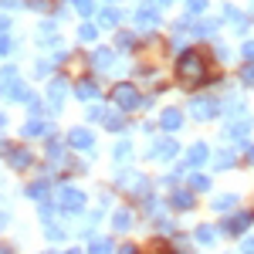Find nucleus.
Masks as SVG:
<instances>
[{
    "label": "nucleus",
    "instance_id": "bb28decb",
    "mask_svg": "<svg viewBox=\"0 0 254 254\" xmlns=\"http://www.w3.org/2000/svg\"><path fill=\"white\" fill-rule=\"evenodd\" d=\"M129 156H132V142H129V139H122V142L116 146V159H119V163H126Z\"/></svg>",
    "mask_w": 254,
    "mask_h": 254
},
{
    "label": "nucleus",
    "instance_id": "a878e982",
    "mask_svg": "<svg viewBox=\"0 0 254 254\" xmlns=\"http://www.w3.org/2000/svg\"><path fill=\"white\" fill-rule=\"evenodd\" d=\"M116 48H119V51H126V48H136V34H132V31H119Z\"/></svg>",
    "mask_w": 254,
    "mask_h": 254
},
{
    "label": "nucleus",
    "instance_id": "c03bdc74",
    "mask_svg": "<svg viewBox=\"0 0 254 254\" xmlns=\"http://www.w3.org/2000/svg\"><path fill=\"white\" fill-rule=\"evenodd\" d=\"M241 251H244V254H254V237H248V241L241 244Z\"/></svg>",
    "mask_w": 254,
    "mask_h": 254
},
{
    "label": "nucleus",
    "instance_id": "4be33fe9",
    "mask_svg": "<svg viewBox=\"0 0 254 254\" xmlns=\"http://www.w3.org/2000/svg\"><path fill=\"white\" fill-rule=\"evenodd\" d=\"M214 163H217V170H227V166H234V163H237V153H234V149H220Z\"/></svg>",
    "mask_w": 254,
    "mask_h": 254
},
{
    "label": "nucleus",
    "instance_id": "37998d69",
    "mask_svg": "<svg viewBox=\"0 0 254 254\" xmlns=\"http://www.w3.org/2000/svg\"><path fill=\"white\" fill-rule=\"evenodd\" d=\"M241 55H244V58H254V41H244V48H241Z\"/></svg>",
    "mask_w": 254,
    "mask_h": 254
},
{
    "label": "nucleus",
    "instance_id": "473e14b6",
    "mask_svg": "<svg viewBox=\"0 0 254 254\" xmlns=\"http://www.w3.org/2000/svg\"><path fill=\"white\" fill-rule=\"evenodd\" d=\"M95 34H98L95 24H81L78 27V41H95Z\"/></svg>",
    "mask_w": 254,
    "mask_h": 254
},
{
    "label": "nucleus",
    "instance_id": "79ce46f5",
    "mask_svg": "<svg viewBox=\"0 0 254 254\" xmlns=\"http://www.w3.org/2000/svg\"><path fill=\"white\" fill-rule=\"evenodd\" d=\"M51 68H55V64H51V61H38V68H34V71H38L41 78H44V75H48V71H51Z\"/></svg>",
    "mask_w": 254,
    "mask_h": 254
},
{
    "label": "nucleus",
    "instance_id": "8fccbe9b",
    "mask_svg": "<svg viewBox=\"0 0 254 254\" xmlns=\"http://www.w3.org/2000/svg\"><path fill=\"white\" fill-rule=\"evenodd\" d=\"M153 3H156V7H170V0H153Z\"/></svg>",
    "mask_w": 254,
    "mask_h": 254
},
{
    "label": "nucleus",
    "instance_id": "c756f323",
    "mask_svg": "<svg viewBox=\"0 0 254 254\" xmlns=\"http://www.w3.org/2000/svg\"><path fill=\"white\" fill-rule=\"evenodd\" d=\"M203 10H207V0H187V14L190 17H200Z\"/></svg>",
    "mask_w": 254,
    "mask_h": 254
},
{
    "label": "nucleus",
    "instance_id": "b1692460",
    "mask_svg": "<svg viewBox=\"0 0 254 254\" xmlns=\"http://www.w3.org/2000/svg\"><path fill=\"white\" fill-rule=\"evenodd\" d=\"M44 129H48V122H44V119H31V122L20 129V136H38V132H44Z\"/></svg>",
    "mask_w": 254,
    "mask_h": 254
},
{
    "label": "nucleus",
    "instance_id": "c85d7f7f",
    "mask_svg": "<svg viewBox=\"0 0 254 254\" xmlns=\"http://www.w3.org/2000/svg\"><path fill=\"white\" fill-rule=\"evenodd\" d=\"M71 3H75V14H81V17H88L95 10V0H71Z\"/></svg>",
    "mask_w": 254,
    "mask_h": 254
},
{
    "label": "nucleus",
    "instance_id": "393cba45",
    "mask_svg": "<svg viewBox=\"0 0 254 254\" xmlns=\"http://www.w3.org/2000/svg\"><path fill=\"white\" fill-rule=\"evenodd\" d=\"M88 254H112V241H109V237H95L92 248H88Z\"/></svg>",
    "mask_w": 254,
    "mask_h": 254
},
{
    "label": "nucleus",
    "instance_id": "2f4dec72",
    "mask_svg": "<svg viewBox=\"0 0 254 254\" xmlns=\"http://www.w3.org/2000/svg\"><path fill=\"white\" fill-rule=\"evenodd\" d=\"M146 214H153V217L163 214V200L159 196H146Z\"/></svg>",
    "mask_w": 254,
    "mask_h": 254
},
{
    "label": "nucleus",
    "instance_id": "6e6552de",
    "mask_svg": "<svg viewBox=\"0 0 254 254\" xmlns=\"http://www.w3.org/2000/svg\"><path fill=\"white\" fill-rule=\"evenodd\" d=\"M68 142H71L78 153H92V146H95V136H92L88 129H71V132H68Z\"/></svg>",
    "mask_w": 254,
    "mask_h": 254
},
{
    "label": "nucleus",
    "instance_id": "603ef678",
    "mask_svg": "<svg viewBox=\"0 0 254 254\" xmlns=\"http://www.w3.org/2000/svg\"><path fill=\"white\" fill-rule=\"evenodd\" d=\"M3 122H7V119H3V112H0V129H3Z\"/></svg>",
    "mask_w": 254,
    "mask_h": 254
},
{
    "label": "nucleus",
    "instance_id": "5fc2aeb1",
    "mask_svg": "<svg viewBox=\"0 0 254 254\" xmlns=\"http://www.w3.org/2000/svg\"><path fill=\"white\" fill-rule=\"evenodd\" d=\"M0 254H10V251H7V248H0Z\"/></svg>",
    "mask_w": 254,
    "mask_h": 254
},
{
    "label": "nucleus",
    "instance_id": "ddd939ff",
    "mask_svg": "<svg viewBox=\"0 0 254 254\" xmlns=\"http://www.w3.org/2000/svg\"><path fill=\"white\" fill-rule=\"evenodd\" d=\"M95 95H98V85H95V81H88V78L75 81V98H81V102H92Z\"/></svg>",
    "mask_w": 254,
    "mask_h": 254
},
{
    "label": "nucleus",
    "instance_id": "5701e85b",
    "mask_svg": "<svg viewBox=\"0 0 254 254\" xmlns=\"http://www.w3.org/2000/svg\"><path fill=\"white\" fill-rule=\"evenodd\" d=\"M234 207H237V196L234 193H220L214 200V210H220V214H224V210H234Z\"/></svg>",
    "mask_w": 254,
    "mask_h": 254
},
{
    "label": "nucleus",
    "instance_id": "e433bc0d",
    "mask_svg": "<svg viewBox=\"0 0 254 254\" xmlns=\"http://www.w3.org/2000/svg\"><path fill=\"white\" fill-rule=\"evenodd\" d=\"M44 193H48V180H38L27 187V196H44Z\"/></svg>",
    "mask_w": 254,
    "mask_h": 254
},
{
    "label": "nucleus",
    "instance_id": "f257e3e1",
    "mask_svg": "<svg viewBox=\"0 0 254 254\" xmlns=\"http://www.w3.org/2000/svg\"><path fill=\"white\" fill-rule=\"evenodd\" d=\"M176 71H180V81L183 85H200V81L207 78V61L200 58L196 51H183V58H180V64H176Z\"/></svg>",
    "mask_w": 254,
    "mask_h": 254
},
{
    "label": "nucleus",
    "instance_id": "423d86ee",
    "mask_svg": "<svg viewBox=\"0 0 254 254\" xmlns=\"http://www.w3.org/2000/svg\"><path fill=\"white\" fill-rule=\"evenodd\" d=\"M251 220H254V214H251V210H241V214L227 217V220H224V234H231V237L244 234V231L251 227Z\"/></svg>",
    "mask_w": 254,
    "mask_h": 254
},
{
    "label": "nucleus",
    "instance_id": "6e6d98bb",
    "mask_svg": "<svg viewBox=\"0 0 254 254\" xmlns=\"http://www.w3.org/2000/svg\"><path fill=\"white\" fill-rule=\"evenodd\" d=\"M0 146H3V142H0Z\"/></svg>",
    "mask_w": 254,
    "mask_h": 254
},
{
    "label": "nucleus",
    "instance_id": "de8ad7c7",
    "mask_svg": "<svg viewBox=\"0 0 254 254\" xmlns=\"http://www.w3.org/2000/svg\"><path fill=\"white\" fill-rule=\"evenodd\" d=\"M119 254H136V248H132V244H126V248H122Z\"/></svg>",
    "mask_w": 254,
    "mask_h": 254
},
{
    "label": "nucleus",
    "instance_id": "7ed1b4c3",
    "mask_svg": "<svg viewBox=\"0 0 254 254\" xmlns=\"http://www.w3.org/2000/svg\"><path fill=\"white\" fill-rule=\"evenodd\" d=\"M58 200H61V210H64V214H81V210H85V193L75 190V187H61Z\"/></svg>",
    "mask_w": 254,
    "mask_h": 254
},
{
    "label": "nucleus",
    "instance_id": "0eeeda50",
    "mask_svg": "<svg viewBox=\"0 0 254 254\" xmlns=\"http://www.w3.org/2000/svg\"><path fill=\"white\" fill-rule=\"evenodd\" d=\"M176 153H180L176 139H156V142H153V149H149V159H173Z\"/></svg>",
    "mask_w": 254,
    "mask_h": 254
},
{
    "label": "nucleus",
    "instance_id": "2eb2a0df",
    "mask_svg": "<svg viewBox=\"0 0 254 254\" xmlns=\"http://www.w3.org/2000/svg\"><path fill=\"white\" fill-rule=\"evenodd\" d=\"M7 95L14 98V102H24V105H31V102H34V95H31V88H27L24 81H14V85L7 88Z\"/></svg>",
    "mask_w": 254,
    "mask_h": 254
},
{
    "label": "nucleus",
    "instance_id": "1a4fd4ad",
    "mask_svg": "<svg viewBox=\"0 0 254 254\" xmlns=\"http://www.w3.org/2000/svg\"><path fill=\"white\" fill-rule=\"evenodd\" d=\"M132 20H136V27H142V31H156L159 10H153V7H139L136 14H132Z\"/></svg>",
    "mask_w": 254,
    "mask_h": 254
},
{
    "label": "nucleus",
    "instance_id": "39448f33",
    "mask_svg": "<svg viewBox=\"0 0 254 254\" xmlns=\"http://www.w3.org/2000/svg\"><path fill=\"white\" fill-rule=\"evenodd\" d=\"M119 187H122V190H129V193H146L149 180H146V176H139L136 170H122V173H119Z\"/></svg>",
    "mask_w": 254,
    "mask_h": 254
},
{
    "label": "nucleus",
    "instance_id": "49530a36",
    "mask_svg": "<svg viewBox=\"0 0 254 254\" xmlns=\"http://www.w3.org/2000/svg\"><path fill=\"white\" fill-rule=\"evenodd\" d=\"M241 149H248V156L254 159V146H251V142H241Z\"/></svg>",
    "mask_w": 254,
    "mask_h": 254
},
{
    "label": "nucleus",
    "instance_id": "dca6fc26",
    "mask_svg": "<svg viewBox=\"0 0 254 254\" xmlns=\"http://www.w3.org/2000/svg\"><path fill=\"white\" fill-rule=\"evenodd\" d=\"M7 163H10L14 170H27V166H31V153H27V149H7Z\"/></svg>",
    "mask_w": 254,
    "mask_h": 254
},
{
    "label": "nucleus",
    "instance_id": "aec40b11",
    "mask_svg": "<svg viewBox=\"0 0 254 254\" xmlns=\"http://www.w3.org/2000/svg\"><path fill=\"white\" fill-rule=\"evenodd\" d=\"M119 20H122V10H116V7H105V10L98 14V27H116Z\"/></svg>",
    "mask_w": 254,
    "mask_h": 254
},
{
    "label": "nucleus",
    "instance_id": "20e7f679",
    "mask_svg": "<svg viewBox=\"0 0 254 254\" xmlns=\"http://www.w3.org/2000/svg\"><path fill=\"white\" fill-rule=\"evenodd\" d=\"M116 105L122 109V112H132V109L142 105V98H139V92L132 88V85H119L116 88Z\"/></svg>",
    "mask_w": 254,
    "mask_h": 254
},
{
    "label": "nucleus",
    "instance_id": "4c0bfd02",
    "mask_svg": "<svg viewBox=\"0 0 254 254\" xmlns=\"http://www.w3.org/2000/svg\"><path fill=\"white\" fill-rule=\"evenodd\" d=\"M48 156H51V159H61V156H64V149H61L58 139H51V142H48Z\"/></svg>",
    "mask_w": 254,
    "mask_h": 254
},
{
    "label": "nucleus",
    "instance_id": "7c9ffc66",
    "mask_svg": "<svg viewBox=\"0 0 254 254\" xmlns=\"http://www.w3.org/2000/svg\"><path fill=\"white\" fill-rule=\"evenodd\" d=\"M190 187H193V190H210V176L193 173V176H190Z\"/></svg>",
    "mask_w": 254,
    "mask_h": 254
},
{
    "label": "nucleus",
    "instance_id": "58836bf2",
    "mask_svg": "<svg viewBox=\"0 0 254 254\" xmlns=\"http://www.w3.org/2000/svg\"><path fill=\"white\" fill-rule=\"evenodd\" d=\"M44 234L51 237V241H61V237H64V227H58V224H48V231H44Z\"/></svg>",
    "mask_w": 254,
    "mask_h": 254
},
{
    "label": "nucleus",
    "instance_id": "09e8293b",
    "mask_svg": "<svg viewBox=\"0 0 254 254\" xmlns=\"http://www.w3.org/2000/svg\"><path fill=\"white\" fill-rule=\"evenodd\" d=\"M7 220H10V217L3 214V210H0V227H3V224H7Z\"/></svg>",
    "mask_w": 254,
    "mask_h": 254
},
{
    "label": "nucleus",
    "instance_id": "9d476101",
    "mask_svg": "<svg viewBox=\"0 0 254 254\" xmlns=\"http://www.w3.org/2000/svg\"><path fill=\"white\" fill-rule=\"evenodd\" d=\"M64 92H68V81H64V78H55L51 85H48V105H51V112H58V109H61Z\"/></svg>",
    "mask_w": 254,
    "mask_h": 254
},
{
    "label": "nucleus",
    "instance_id": "3c124183",
    "mask_svg": "<svg viewBox=\"0 0 254 254\" xmlns=\"http://www.w3.org/2000/svg\"><path fill=\"white\" fill-rule=\"evenodd\" d=\"M3 27H7V17H0V31H3Z\"/></svg>",
    "mask_w": 254,
    "mask_h": 254
},
{
    "label": "nucleus",
    "instance_id": "a211bd4d",
    "mask_svg": "<svg viewBox=\"0 0 254 254\" xmlns=\"http://www.w3.org/2000/svg\"><path fill=\"white\" fill-rule=\"evenodd\" d=\"M248 132H251V119L248 116H241V122H231V126H227V136L231 139H244Z\"/></svg>",
    "mask_w": 254,
    "mask_h": 254
},
{
    "label": "nucleus",
    "instance_id": "c9c22d12",
    "mask_svg": "<svg viewBox=\"0 0 254 254\" xmlns=\"http://www.w3.org/2000/svg\"><path fill=\"white\" fill-rule=\"evenodd\" d=\"M122 126H126V122H122V116H119V112H109V119H105V129H112V132H119Z\"/></svg>",
    "mask_w": 254,
    "mask_h": 254
},
{
    "label": "nucleus",
    "instance_id": "a19ab883",
    "mask_svg": "<svg viewBox=\"0 0 254 254\" xmlns=\"http://www.w3.org/2000/svg\"><path fill=\"white\" fill-rule=\"evenodd\" d=\"M7 51H14V41L7 38V34H0V55H7Z\"/></svg>",
    "mask_w": 254,
    "mask_h": 254
},
{
    "label": "nucleus",
    "instance_id": "9b49d317",
    "mask_svg": "<svg viewBox=\"0 0 254 254\" xmlns=\"http://www.w3.org/2000/svg\"><path fill=\"white\" fill-rule=\"evenodd\" d=\"M207 159H210V146L207 142H193L187 149V166H203Z\"/></svg>",
    "mask_w": 254,
    "mask_h": 254
},
{
    "label": "nucleus",
    "instance_id": "f8f14e48",
    "mask_svg": "<svg viewBox=\"0 0 254 254\" xmlns=\"http://www.w3.org/2000/svg\"><path fill=\"white\" fill-rule=\"evenodd\" d=\"M224 17H227L231 24H234V31H241V34H248L251 20L244 17V14H237V7H234V3H227V7H224Z\"/></svg>",
    "mask_w": 254,
    "mask_h": 254
},
{
    "label": "nucleus",
    "instance_id": "cd10ccee",
    "mask_svg": "<svg viewBox=\"0 0 254 254\" xmlns=\"http://www.w3.org/2000/svg\"><path fill=\"white\" fill-rule=\"evenodd\" d=\"M196 241H200V244H217V231H210V227H196Z\"/></svg>",
    "mask_w": 254,
    "mask_h": 254
},
{
    "label": "nucleus",
    "instance_id": "f03ea898",
    "mask_svg": "<svg viewBox=\"0 0 254 254\" xmlns=\"http://www.w3.org/2000/svg\"><path fill=\"white\" fill-rule=\"evenodd\" d=\"M217 112H220V105H217V98H210V95H196L193 102H190V116H193L196 122H210Z\"/></svg>",
    "mask_w": 254,
    "mask_h": 254
},
{
    "label": "nucleus",
    "instance_id": "a18cd8bd",
    "mask_svg": "<svg viewBox=\"0 0 254 254\" xmlns=\"http://www.w3.org/2000/svg\"><path fill=\"white\" fill-rule=\"evenodd\" d=\"M24 0H0V7H20Z\"/></svg>",
    "mask_w": 254,
    "mask_h": 254
},
{
    "label": "nucleus",
    "instance_id": "72a5a7b5",
    "mask_svg": "<svg viewBox=\"0 0 254 254\" xmlns=\"http://www.w3.org/2000/svg\"><path fill=\"white\" fill-rule=\"evenodd\" d=\"M88 119H92V122H105V119H109V109H105V105H92V109H88Z\"/></svg>",
    "mask_w": 254,
    "mask_h": 254
},
{
    "label": "nucleus",
    "instance_id": "ea45409f",
    "mask_svg": "<svg viewBox=\"0 0 254 254\" xmlns=\"http://www.w3.org/2000/svg\"><path fill=\"white\" fill-rule=\"evenodd\" d=\"M241 81H244V85H254V64L241 68Z\"/></svg>",
    "mask_w": 254,
    "mask_h": 254
},
{
    "label": "nucleus",
    "instance_id": "412c9836",
    "mask_svg": "<svg viewBox=\"0 0 254 254\" xmlns=\"http://www.w3.org/2000/svg\"><path fill=\"white\" fill-rule=\"evenodd\" d=\"M112 227H116V231H129V227H132V210H129V207L116 210V217H112Z\"/></svg>",
    "mask_w": 254,
    "mask_h": 254
},
{
    "label": "nucleus",
    "instance_id": "4468645a",
    "mask_svg": "<svg viewBox=\"0 0 254 254\" xmlns=\"http://www.w3.org/2000/svg\"><path fill=\"white\" fill-rule=\"evenodd\" d=\"M159 126H163L166 132L180 129V126H183V112H180V109H166V112H163V119H159Z\"/></svg>",
    "mask_w": 254,
    "mask_h": 254
},
{
    "label": "nucleus",
    "instance_id": "f3484780",
    "mask_svg": "<svg viewBox=\"0 0 254 254\" xmlns=\"http://www.w3.org/2000/svg\"><path fill=\"white\" fill-rule=\"evenodd\" d=\"M170 203H173L176 210H193V193H190V190H176L173 196H170Z\"/></svg>",
    "mask_w": 254,
    "mask_h": 254
},
{
    "label": "nucleus",
    "instance_id": "864d4df0",
    "mask_svg": "<svg viewBox=\"0 0 254 254\" xmlns=\"http://www.w3.org/2000/svg\"><path fill=\"white\" fill-rule=\"evenodd\" d=\"M64 254H81V251H78V248H75V251H64Z\"/></svg>",
    "mask_w": 254,
    "mask_h": 254
},
{
    "label": "nucleus",
    "instance_id": "6ab92c4d",
    "mask_svg": "<svg viewBox=\"0 0 254 254\" xmlns=\"http://www.w3.org/2000/svg\"><path fill=\"white\" fill-rule=\"evenodd\" d=\"M92 68L95 71H109L112 68V51H105V48L102 51H92Z\"/></svg>",
    "mask_w": 254,
    "mask_h": 254
},
{
    "label": "nucleus",
    "instance_id": "f704fd0d",
    "mask_svg": "<svg viewBox=\"0 0 254 254\" xmlns=\"http://www.w3.org/2000/svg\"><path fill=\"white\" fill-rule=\"evenodd\" d=\"M196 34H200V38H214L217 34V20H203V24L196 27Z\"/></svg>",
    "mask_w": 254,
    "mask_h": 254
}]
</instances>
